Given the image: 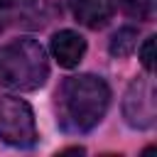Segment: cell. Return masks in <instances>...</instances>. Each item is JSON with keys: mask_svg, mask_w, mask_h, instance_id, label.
<instances>
[{"mask_svg": "<svg viewBox=\"0 0 157 157\" xmlns=\"http://www.w3.org/2000/svg\"><path fill=\"white\" fill-rule=\"evenodd\" d=\"M118 2H120V10L135 20H150L157 7V0H118Z\"/></svg>", "mask_w": 157, "mask_h": 157, "instance_id": "8", "label": "cell"}, {"mask_svg": "<svg viewBox=\"0 0 157 157\" xmlns=\"http://www.w3.org/2000/svg\"><path fill=\"white\" fill-rule=\"evenodd\" d=\"M110 105V88L101 76L78 74L64 78L56 91V113L59 125L66 132H88L93 130Z\"/></svg>", "mask_w": 157, "mask_h": 157, "instance_id": "1", "label": "cell"}, {"mask_svg": "<svg viewBox=\"0 0 157 157\" xmlns=\"http://www.w3.org/2000/svg\"><path fill=\"white\" fill-rule=\"evenodd\" d=\"M140 61H142V66H145L147 74L155 69V37H147L145 44L140 47Z\"/></svg>", "mask_w": 157, "mask_h": 157, "instance_id": "9", "label": "cell"}, {"mask_svg": "<svg viewBox=\"0 0 157 157\" xmlns=\"http://www.w3.org/2000/svg\"><path fill=\"white\" fill-rule=\"evenodd\" d=\"M69 10L81 25L98 29L110 20L113 0H69Z\"/></svg>", "mask_w": 157, "mask_h": 157, "instance_id": "6", "label": "cell"}, {"mask_svg": "<svg viewBox=\"0 0 157 157\" xmlns=\"http://www.w3.org/2000/svg\"><path fill=\"white\" fill-rule=\"evenodd\" d=\"M17 0H0V10H5V7H10V5H15Z\"/></svg>", "mask_w": 157, "mask_h": 157, "instance_id": "10", "label": "cell"}, {"mask_svg": "<svg viewBox=\"0 0 157 157\" xmlns=\"http://www.w3.org/2000/svg\"><path fill=\"white\" fill-rule=\"evenodd\" d=\"M123 115L128 125L145 130L155 125L157 118V98H155V86L150 78H135L123 98Z\"/></svg>", "mask_w": 157, "mask_h": 157, "instance_id": "4", "label": "cell"}, {"mask_svg": "<svg viewBox=\"0 0 157 157\" xmlns=\"http://www.w3.org/2000/svg\"><path fill=\"white\" fill-rule=\"evenodd\" d=\"M49 49H52V56L59 61V66L74 69L81 64V59L86 54V39L74 29H61L52 37Z\"/></svg>", "mask_w": 157, "mask_h": 157, "instance_id": "5", "label": "cell"}, {"mask_svg": "<svg viewBox=\"0 0 157 157\" xmlns=\"http://www.w3.org/2000/svg\"><path fill=\"white\" fill-rule=\"evenodd\" d=\"M0 142L22 150L37 142L34 113L20 96L0 93Z\"/></svg>", "mask_w": 157, "mask_h": 157, "instance_id": "3", "label": "cell"}, {"mask_svg": "<svg viewBox=\"0 0 157 157\" xmlns=\"http://www.w3.org/2000/svg\"><path fill=\"white\" fill-rule=\"evenodd\" d=\"M135 47H137V29H135V27H120V29L110 37V44H108V49H110V54H113L115 59L130 56V54L135 52Z\"/></svg>", "mask_w": 157, "mask_h": 157, "instance_id": "7", "label": "cell"}, {"mask_svg": "<svg viewBox=\"0 0 157 157\" xmlns=\"http://www.w3.org/2000/svg\"><path fill=\"white\" fill-rule=\"evenodd\" d=\"M49 78L44 47L32 37H20L0 49V86L12 91H37Z\"/></svg>", "mask_w": 157, "mask_h": 157, "instance_id": "2", "label": "cell"}]
</instances>
